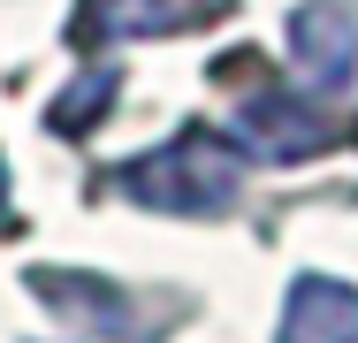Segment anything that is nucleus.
I'll return each mask as SVG.
<instances>
[{
    "label": "nucleus",
    "mask_w": 358,
    "mask_h": 343,
    "mask_svg": "<svg viewBox=\"0 0 358 343\" xmlns=\"http://www.w3.org/2000/svg\"><path fill=\"white\" fill-rule=\"evenodd\" d=\"M320 115L305 107V99H289V92H259L252 107H244V153H267V160H305V153H320Z\"/></svg>",
    "instance_id": "4"
},
{
    "label": "nucleus",
    "mask_w": 358,
    "mask_h": 343,
    "mask_svg": "<svg viewBox=\"0 0 358 343\" xmlns=\"http://www.w3.org/2000/svg\"><path fill=\"white\" fill-rule=\"evenodd\" d=\"M244 160L252 153L236 137L191 122V130H176L168 145L138 153L130 168H115V191L138 199V206H160V214H221V206L244 191Z\"/></svg>",
    "instance_id": "1"
},
{
    "label": "nucleus",
    "mask_w": 358,
    "mask_h": 343,
    "mask_svg": "<svg viewBox=\"0 0 358 343\" xmlns=\"http://www.w3.org/2000/svg\"><path fill=\"white\" fill-rule=\"evenodd\" d=\"M275 343H358V290L336 274H297Z\"/></svg>",
    "instance_id": "3"
},
{
    "label": "nucleus",
    "mask_w": 358,
    "mask_h": 343,
    "mask_svg": "<svg viewBox=\"0 0 358 343\" xmlns=\"http://www.w3.org/2000/svg\"><path fill=\"white\" fill-rule=\"evenodd\" d=\"M289 54L320 92H343L358 76V0H297Z\"/></svg>",
    "instance_id": "2"
},
{
    "label": "nucleus",
    "mask_w": 358,
    "mask_h": 343,
    "mask_svg": "<svg viewBox=\"0 0 358 343\" xmlns=\"http://www.w3.org/2000/svg\"><path fill=\"white\" fill-rule=\"evenodd\" d=\"M0 191H8V183H0Z\"/></svg>",
    "instance_id": "5"
}]
</instances>
